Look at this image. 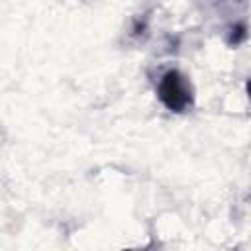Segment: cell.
<instances>
[{
	"label": "cell",
	"instance_id": "cell-2",
	"mask_svg": "<svg viewBox=\"0 0 251 251\" xmlns=\"http://www.w3.org/2000/svg\"><path fill=\"white\" fill-rule=\"evenodd\" d=\"M245 92H247V96H249V100H251V76H249V80H247V84H245Z\"/></svg>",
	"mask_w": 251,
	"mask_h": 251
},
{
	"label": "cell",
	"instance_id": "cell-1",
	"mask_svg": "<svg viewBox=\"0 0 251 251\" xmlns=\"http://www.w3.org/2000/svg\"><path fill=\"white\" fill-rule=\"evenodd\" d=\"M157 98L161 104L175 112V114H184L194 106V88L190 78L178 71V69H169L165 71L159 80H157Z\"/></svg>",
	"mask_w": 251,
	"mask_h": 251
}]
</instances>
